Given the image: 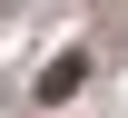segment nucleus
Returning <instances> with one entry per match:
<instances>
[{
	"instance_id": "nucleus-1",
	"label": "nucleus",
	"mask_w": 128,
	"mask_h": 118,
	"mask_svg": "<svg viewBox=\"0 0 128 118\" xmlns=\"http://www.w3.org/2000/svg\"><path fill=\"white\" fill-rule=\"evenodd\" d=\"M89 89V49H69V59H49V79H40V99H79Z\"/></svg>"
}]
</instances>
